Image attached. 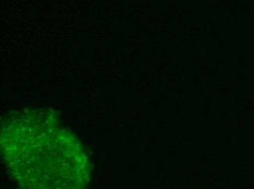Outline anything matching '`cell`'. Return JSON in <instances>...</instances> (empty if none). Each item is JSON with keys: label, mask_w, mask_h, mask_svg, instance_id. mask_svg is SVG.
<instances>
[{"label": "cell", "mask_w": 254, "mask_h": 189, "mask_svg": "<svg viewBox=\"0 0 254 189\" xmlns=\"http://www.w3.org/2000/svg\"><path fill=\"white\" fill-rule=\"evenodd\" d=\"M1 145L8 169L21 186H86L89 166L81 146L49 114H13L2 124Z\"/></svg>", "instance_id": "cell-1"}]
</instances>
